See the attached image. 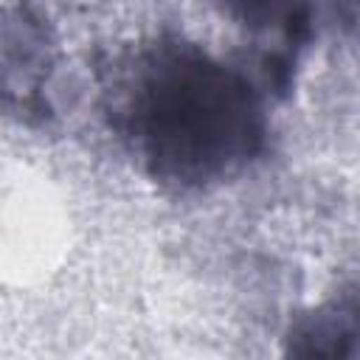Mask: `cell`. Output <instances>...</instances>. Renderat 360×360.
Returning a JSON list of instances; mask_svg holds the SVG:
<instances>
[{
  "mask_svg": "<svg viewBox=\"0 0 360 360\" xmlns=\"http://www.w3.org/2000/svg\"><path fill=\"white\" fill-rule=\"evenodd\" d=\"M295 354L360 357V301L309 315L290 338Z\"/></svg>",
  "mask_w": 360,
  "mask_h": 360,
  "instance_id": "4",
  "label": "cell"
},
{
  "mask_svg": "<svg viewBox=\"0 0 360 360\" xmlns=\"http://www.w3.org/2000/svg\"><path fill=\"white\" fill-rule=\"evenodd\" d=\"M343 6H346V11L352 14V20L360 22V0H343Z\"/></svg>",
  "mask_w": 360,
  "mask_h": 360,
  "instance_id": "5",
  "label": "cell"
},
{
  "mask_svg": "<svg viewBox=\"0 0 360 360\" xmlns=\"http://www.w3.org/2000/svg\"><path fill=\"white\" fill-rule=\"evenodd\" d=\"M110 110L143 172L180 191L236 177L267 138V112L253 82L177 37L129 56L112 84Z\"/></svg>",
  "mask_w": 360,
  "mask_h": 360,
  "instance_id": "1",
  "label": "cell"
},
{
  "mask_svg": "<svg viewBox=\"0 0 360 360\" xmlns=\"http://www.w3.org/2000/svg\"><path fill=\"white\" fill-rule=\"evenodd\" d=\"M51 68V42L42 22L22 6L6 25V90L31 98Z\"/></svg>",
  "mask_w": 360,
  "mask_h": 360,
  "instance_id": "3",
  "label": "cell"
},
{
  "mask_svg": "<svg viewBox=\"0 0 360 360\" xmlns=\"http://www.w3.org/2000/svg\"><path fill=\"white\" fill-rule=\"evenodd\" d=\"M222 17L256 39L292 45L301 42L312 22V0H211Z\"/></svg>",
  "mask_w": 360,
  "mask_h": 360,
  "instance_id": "2",
  "label": "cell"
}]
</instances>
